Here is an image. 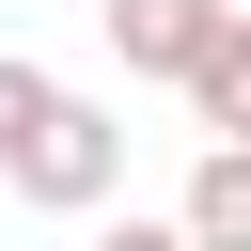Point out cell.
<instances>
[{
	"instance_id": "obj_4",
	"label": "cell",
	"mask_w": 251,
	"mask_h": 251,
	"mask_svg": "<svg viewBox=\"0 0 251 251\" xmlns=\"http://www.w3.org/2000/svg\"><path fill=\"white\" fill-rule=\"evenodd\" d=\"M173 235H188V251H251V141H204V173H188Z\"/></svg>"
},
{
	"instance_id": "obj_5",
	"label": "cell",
	"mask_w": 251,
	"mask_h": 251,
	"mask_svg": "<svg viewBox=\"0 0 251 251\" xmlns=\"http://www.w3.org/2000/svg\"><path fill=\"white\" fill-rule=\"evenodd\" d=\"M94 251H188L173 220H94Z\"/></svg>"
},
{
	"instance_id": "obj_3",
	"label": "cell",
	"mask_w": 251,
	"mask_h": 251,
	"mask_svg": "<svg viewBox=\"0 0 251 251\" xmlns=\"http://www.w3.org/2000/svg\"><path fill=\"white\" fill-rule=\"evenodd\" d=\"M173 94L204 110V141H251V0H235V16L188 47V78H173Z\"/></svg>"
},
{
	"instance_id": "obj_1",
	"label": "cell",
	"mask_w": 251,
	"mask_h": 251,
	"mask_svg": "<svg viewBox=\"0 0 251 251\" xmlns=\"http://www.w3.org/2000/svg\"><path fill=\"white\" fill-rule=\"evenodd\" d=\"M0 188H16V204H47V220H94V204L126 188V110H110V94H78L63 63L0 47Z\"/></svg>"
},
{
	"instance_id": "obj_2",
	"label": "cell",
	"mask_w": 251,
	"mask_h": 251,
	"mask_svg": "<svg viewBox=\"0 0 251 251\" xmlns=\"http://www.w3.org/2000/svg\"><path fill=\"white\" fill-rule=\"evenodd\" d=\"M110 16V47H126V78H188V47L235 16V0H94Z\"/></svg>"
}]
</instances>
